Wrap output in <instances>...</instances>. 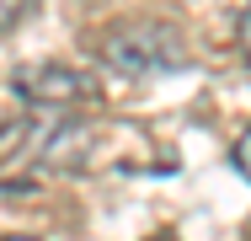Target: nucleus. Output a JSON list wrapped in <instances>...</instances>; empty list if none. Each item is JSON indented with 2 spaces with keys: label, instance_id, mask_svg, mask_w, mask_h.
<instances>
[{
  "label": "nucleus",
  "instance_id": "423d86ee",
  "mask_svg": "<svg viewBox=\"0 0 251 241\" xmlns=\"http://www.w3.org/2000/svg\"><path fill=\"white\" fill-rule=\"evenodd\" d=\"M5 241H38V236H5Z\"/></svg>",
  "mask_w": 251,
  "mask_h": 241
},
{
  "label": "nucleus",
  "instance_id": "0eeeda50",
  "mask_svg": "<svg viewBox=\"0 0 251 241\" xmlns=\"http://www.w3.org/2000/svg\"><path fill=\"white\" fill-rule=\"evenodd\" d=\"M150 241H176V236H150Z\"/></svg>",
  "mask_w": 251,
  "mask_h": 241
},
{
  "label": "nucleus",
  "instance_id": "39448f33",
  "mask_svg": "<svg viewBox=\"0 0 251 241\" xmlns=\"http://www.w3.org/2000/svg\"><path fill=\"white\" fill-rule=\"evenodd\" d=\"M235 38H241V54L251 59V5L241 11V27H235Z\"/></svg>",
  "mask_w": 251,
  "mask_h": 241
},
{
  "label": "nucleus",
  "instance_id": "20e7f679",
  "mask_svg": "<svg viewBox=\"0 0 251 241\" xmlns=\"http://www.w3.org/2000/svg\"><path fill=\"white\" fill-rule=\"evenodd\" d=\"M22 11H27V0H0V27H11Z\"/></svg>",
  "mask_w": 251,
  "mask_h": 241
},
{
  "label": "nucleus",
  "instance_id": "f257e3e1",
  "mask_svg": "<svg viewBox=\"0 0 251 241\" xmlns=\"http://www.w3.org/2000/svg\"><path fill=\"white\" fill-rule=\"evenodd\" d=\"M97 59L107 70H118V75H166V70H176L182 59H187V48H182V32L171 27V22H160V16H128V22H112V27H101L97 38Z\"/></svg>",
  "mask_w": 251,
  "mask_h": 241
},
{
  "label": "nucleus",
  "instance_id": "7ed1b4c3",
  "mask_svg": "<svg viewBox=\"0 0 251 241\" xmlns=\"http://www.w3.org/2000/svg\"><path fill=\"white\" fill-rule=\"evenodd\" d=\"M235 166H241V177H251V129H241V140H235Z\"/></svg>",
  "mask_w": 251,
  "mask_h": 241
},
{
  "label": "nucleus",
  "instance_id": "f03ea898",
  "mask_svg": "<svg viewBox=\"0 0 251 241\" xmlns=\"http://www.w3.org/2000/svg\"><path fill=\"white\" fill-rule=\"evenodd\" d=\"M11 86H16L22 102L49 107V113L80 107V102H91V96H97V81H91V75H80V70H70V64H53V59L22 64V70L11 75Z\"/></svg>",
  "mask_w": 251,
  "mask_h": 241
}]
</instances>
